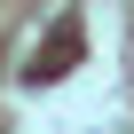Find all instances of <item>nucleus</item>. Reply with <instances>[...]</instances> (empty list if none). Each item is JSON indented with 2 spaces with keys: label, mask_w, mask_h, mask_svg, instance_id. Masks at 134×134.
<instances>
[{
  "label": "nucleus",
  "mask_w": 134,
  "mask_h": 134,
  "mask_svg": "<svg viewBox=\"0 0 134 134\" xmlns=\"http://www.w3.org/2000/svg\"><path fill=\"white\" fill-rule=\"evenodd\" d=\"M71 55H79V32H63V40H55V47L32 63V79H40V87H47V79H63V63H71Z\"/></svg>",
  "instance_id": "f257e3e1"
}]
</instances>
